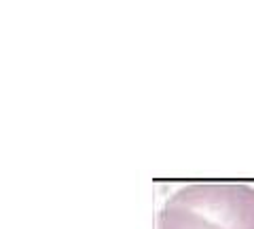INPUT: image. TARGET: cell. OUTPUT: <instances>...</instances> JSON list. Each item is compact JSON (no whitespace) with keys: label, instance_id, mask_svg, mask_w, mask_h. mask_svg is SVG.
Masks as SVG:
<instances>
[{"label":"cell","instance_id":"obj_1","mask_svg":"<svg viewBox=\"0 0 254 229\" xmlns=\"http://www.w3.org/2000/svg\"><path fill=\"white\" fill-rule=\"evenodd\" d=\"M159 229H254V189L237 183L187 185L165 202Z\"/></svg>","mask_w":254,"mask_h":229}]
</instances>
